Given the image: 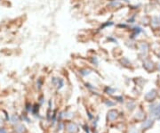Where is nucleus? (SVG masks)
Returning a JSON list of instances; mask_svg holds the SVG:
<instances>
[{
	"mask_svg": "<svg viewBox=\"0 0 160 133\" xmlns=\"http://www.w3.org/2000/svg\"><path fill=\"white\" fill-rule=\"evenodd\" d=\"M0 133H6V130L4 129H0Z\"/></svg>",
	"mask_w": 160,
	"mask_h": 133,
	"instance_id": "1",
	"label": "nucleus"
}]
</instances>
